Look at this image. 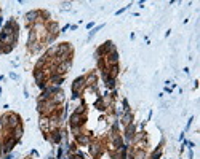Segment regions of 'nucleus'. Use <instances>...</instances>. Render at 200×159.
<instances>
[{
    "label": "nucleus",
    "mask_w": 200,
    "mask_h": 159,
    "mask_svg": "<svg viewBox=\"0 0 200 159\" xmlns=\"http://www.w3.org/2000/svg\"><path fill=\"white\" fill-rule=\"evenodd\" d=\"M94 80H96V76H94V75H90L88 78H85V83H87V84H93Z\"/></svg>",
    "instance_id": "17"
},
{
    "label": "nucleus",
    "mask_w": 200,
    "mask_h": 159,
    "mask_svg": "<svg viewBox=\"0 0 200 159\" xmlns=\"http://www.w3.org/2000/svg\"><path fill=\"white\" fill-rule=\"evenodd\" d=\"M83 84H85V76H80V78H77L74 83H72V91H77V92H79L80 91V88L83 86Z\"/></svg>",
    "instance_id": "6"
},
{
    "label": "nucleus",
    "mask_w": 200,
    "mask_h": 159,
    "mask_svg": "<svg viewBox=\"0 0 200 159\" xmlns=\"http://www.w3.org/2000/svg\"><path fill=\"white\" fill-rule=\"evenodd\" d=\"M38 126H40V129L43 130V132H50V119L42 116L40 118V123H38Z\"/></svg>",
    "instance_id": "5"
},
{
    "label": "nucleus",
    "mask_w": 200,
    "mask_h": 159,
    "mask_svg": "<svg viewBox=\"0 0 200 159\" xmlns=\"http://www.w3.org/2000/svg\"><path fill=\"white\" fill-rule=\"evenodd\" d=\"M133 134H135V124L133 123H130L128 126H126V132H125V135H126V139H131L133 137Z\"/></svg>",
    "instance_id": "12"
},
{
    "label": "nucleus",
    "mask_w": 200,
    "mask_h": 159,
    "mask_svg": "<svg viewBox=\"0 0 200 159\" xmlns=\"http://www.w3.org/2000/svg\"><path fill=\"white\" fill-rule=\"evenodd\" d=\"M83 111H85V108H83V105H80V107H77V110L74 113H79V115H82Z\"/></svg>",
    "instance_id": "19"
},
{
    "label": "nucleus",
    "mask_w": 200,
    "mask_h": 159,
    "mask_svg": "<svg viewBox=\"0 0 200 159\" xmlns=\"http://www.w3.org/2000/svg\"><path fill=\"white\" fill-rule=\"evenodd\" d=\"M160 151H162V150H155V153H154V154H152V159H159V156H160Z\"/></svg>",
    "instance_id": "20"
},
{
    "label": "nucleus",
    "mask_w": 200,
    "mask_h": 159,
    "mask_svg": "<svg viewBox=\"0 0 200 159\" xmlns=\"http://www.w3.org/2000/svg\"><path fill=\"white\" fill-rule=\"evenodd\" d=\"M77 142L82 145H88L90 143V137H88V135H77Z\"/></svg>",
    "instance_id": "15"
},
{
    "label": "nucleus",
    "mask_w": 200,
    "mask_h": 159,
    "mask_svg": "<svg viewBox=\"0 0 200 159\" xmlns=\"http://www.w3.org/2000/svg\"><path fill=\"white\" fill-rule=\"evenodd\" d=\"M51 100L54 102V104H59V102H63L64 100V92H63V91H58V92L56 94H53V97H51Z\"/></svg>",
    "instance_id": "10"
},
{
    "label": "nucleus",
    "mask_w": 200,
    "mask_h": 159,
    "mask_svg": "<svg viewBox=\"0 0 200 159\" xmlns=\"http://www.w3.org/2000/svg\"><path fill=\"white\" fill-rule=\"evenodd\" d=\"M70 65H72V61H70V59L64 61V62H61V64L58 65V69H56V75H61V76H63L64 73L70 69Z\"/></svg>",
    "instance_id": "1"
},
{
    "label": "nucleus",
    "mask_w": 200,
    "mask_h": 159,
    "mask_svg": "<svg viewBox=\"0 0 200 159\" xmlns=\"http://www.w3.org/2000/svg\"><path fill=\"white\" fill-rule=\"evenodd\" d=\"M5 159H13V156H11V154H8V156L5 157Z\"/></svg>",
    "instance_id": "23"
},
{
    "label": "nucleus",
    "mask_w": 200,
    "mask_h": 159,
    "mask_svg": "<svg viewBox=\"0 0 200 159\" xmlns=\"http://www.w3.org/2000/svg\"><path fill=\"white\" fill-rule=\"evenodd\" d=\"M48 32H50V35H58V24L56 22H50L48 24Z\"/></svg>",
    "instance_id": "13"
},
{
    "label": "nucleus",
    "mask_w": 200,
    "mask_h": 159,
    "mask_svg": "<svg viewBox=\"0 0 200 159\" xmlns=\"http://www.w3.org/2000/svg\"><path fill=\"white\" fill-rule=\"evenodd\" d=\"M34 78H35L37 84L38 83H43V81H45V73H43L42 70H35L34 72Z\"/></svg>",
    "instance_id": "9"
},
{
    "label": "nucleus",
    "mask_w": 200,
    "mask_h": 159,
    "mask_svg": "<svg viewBox=\"0 0 200 159\" xmlns=\"http://www.w3.org/2000/svg\"><path fill=\"white\" fill-rule=\"evenodd\" d=\"M131 119H133V115L130 111H126L125 115H123V118H122V123H123V126H128V124L131 123Z\"/></svg>",
    "instance_id": "14"
},
{
    "label": "nucleus",
    "mask_w": 200,
    "mask_h": 159,
    "mask_svg": "<svg viewBox=\"0 0 200 159\" xmlns=\"http://www.w3.org/2000/svg\"><path fill=\"white\" fill-rule=\"evenodd\" d=\"M90 151H91L93 156H98L99 153H101V148H99V145H91L90 146Z\"/></svg>",
    "instance_id": "16"
},
{
    "label": "nucleus",
    "mask_w": 200,
    "mask_h": 159,
    "mask_svg": "<svg viewBox=\"0 0 200 159\" xmlns=\"http://www.w3.org/2000/svg\"><path fill=\"white\" fill-rule=\"evenodd\" d=\"M83 124V116L79 113H72L70 115V127L72 126H82Z\"/></svg>",
    "instance_id": "3"
},
{
    "label": "nucleus",
    "mask_w": 200,
    "mask_h": 159,
    "mask_svg": "<svg viewBox=\"0 0 200 159\" xmlns=\"http://www.w3.org/2000/svg\"><path fill=\"white\" fill-rule=\"evenodd\" d=\"M45 137H47L48 140L54 142V143H59V142H61V132H59V130H53L51 135H45Z\"/></svg>",
    "instance_id": "7"
},
{
    "label": "nucleus",
    "mask_w": 200,
    "mask_h": 159,
    "mask_svg": "<svg viewBox=\"0 0 200 159\" xmlns=\"http://www.w3.org/2000/svg\"><path fill=\"white\" fill-rule=\"evenodd\" d=\"M11 49H13V46H11V45H7V46H3L2 53H3V54H7V53H10V51H11Z\"/></svg>",
    "instance_id": "18"
},
{
    "label": "nucleus",
    "mask_w": 200,
    "mask_h": 159,
    "mask_svg": "<svg viewBox=\"0 0 200 159\" xmlns=\"http://www.w3.org/2000/svg\"><path fill=\"white\" fill-rule=\"evenodd\" d=\"M21 135H23V127H21V124H19L18 127H15V129H13L11 137H13V139H16V140H19V139H21Z\"/></svg>",
    "instance_id": "11"
},
{
    "label": "nucleus",
    "mask_w": 200,
    "mask_h": 159,
    "mask_svg": "<svg viewBox=\"0 0 200 159\" xmlns=\"http://www.w3.org/2000/svg\"><path fill=\"white\" fill-rule=\"evenodd\" d=\"M40 14H42L40 11H31V13L26 14V21H27V22H35V21H38Z\"/></svg>",
    "instance_id": "4"
},
{
    "label": "nucleus",
    "mask_w": 200,
    "mask_h": 159,
    "mask_svg": "<svg viewBox=\"0 0 200 159\" xmlns=\"http://www.w3.org/2000/svg\"><path fill=\"white\" fill-rule=\"evenodd\" d=\"M107 62L109 64H112V65H117V62H119V54H117V51H114V53H110L107 56Z\"/></svg>",
    "instance_id": "8"
},
{
    "label": "nucleus",
    "mask_w": 200,
    "mask_h": 159,
    "mask_svg": "<svg viewBox=\"0 0 200 159\" xmlns=\"http://www.w3.org/2000/svg\"><path fill=\"white\" fill-rule=\"evenodd\" d=\"M136 159H144V151H138L136 153Z\"/></svg>",
    "instance_id": "21"
},
{
    "label": "nucleus",
    "mask_w": 200,
    "mask_h": 159,
    "mask_svg": "<svg viewBox=\"0 0 200 159\" xmlns=\"http://www.w3.org/2000/svg\"><path fill=\"white\" fill-rule=\"evenodd\" d=\"M16 143H18V140H16V139H13V137H8L7 140H5V143H3V148H2V151H3V153H7V154H8V153L11 151L13 148H15V145H16Z\"/></svg>",
    "instance_id": "2"
},
{
    "label": "nucleus",
    "mask_w": 200,
    "mask_h": 159,
    "mask_svg": "<svg viewBox=\"0 0 200 159\" xmlns=\"http://www.w3.org/2000/svg\"><path fill=\"white\" fill-rule=\"evenodd\" d=\"M72 99H79V92L77 91H72Z\"/></svg>",
    "instance_id": "22"
}]
</instances>
